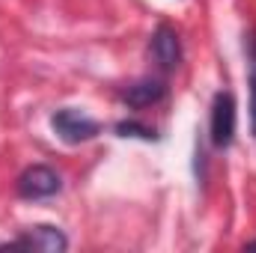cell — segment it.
<instances>
[{
    "mask_svg": "<svg viewBox=\"0 0 256 253\" xmlns=\"http://www.w3.org/2000/svg\"><path fill=\"white\" fill-rule=\"evenodd\" d=\"M51 126L57 131V137L66 140V143H86L98 134V122L90 120L86 114L74 110V108H66V110H57L51 116Z\"/></svg>",
    "mask_w": 256,
    "mask_h": 253,
    "instance_id": "1",
    "label": "cell"
},
{
    "mask_svg": "<svg viewBox=\"0 0 256 253\" xmlns=\"http://www.w3.org/2000/svg\"><path fill=\"white\" fill-rule=\"evenodd\" d=\"M236 137V98L232 92H218L212 104V143L226 149Z\"/></svg>",
    "mask_w": 256,
    "mask_h": 253,
    "instance_id": "2",
    "label": "cell"
},
{
    "mask_svg": "<svg viewBox=\"0 0 256 253\" xmlns=\"http://www.w3.org/2000/svg\"><path fill=\"white\" fill-rule=\"evenodd\" d=\"M57 190H60V176L51 167H42V164L24 170L21 179H18V194L24 200H45V196H54Z\"/></svg>",
    "mask_w": 256,
    "mask_h": 253,
    "instance_id": "3",
    "label": "cell"
},
{
    "mask_svg": "<svg viewBox=\"0 0 256 253\" xmlns=\"http://www.w3.org/2000/svg\"><path fill=\"white\" fill-rule=\"evenodd\" d=\"M152 57L164 68H176L182 63V45H179V36L173 27H158V33L152 36Z\"/></svg>",
    "mask_w": 256,
    "mask_h": 253,
    "instance_id": "4",
    "label": "cell"
},
{
    "mask_svg": "<svg viewBox=\"0 0 256 253\" xmlns=\"http://www.w3.org/2000/svg\"><path fill=\"white\" fill-rule=\"evenodd\" d=\"M15 244H21V248H33V250H45V253H60L68 248V242H66V236L60 230H54V226H33L27 236H21Z\"/></svg>",
    "mask_w": 256,
    "mask_h": 253,
    "instance_id": "5",
    "label": "cell"
},
{
    "mask_svg": "<svg viewBox=\"0 0 256 253\" xmlns=\"http://www.w3.org/2000/svg\"><path fill=\"white\" fill-rule=\"evenodd\" d=\"M122 98L131 108H149V104L164 98V84L161 80H137V84H131L126 90Z\"/></svg>",
    "mask_w": 256,
    "mask_h": 253,
    "instance_id": "6",
    "label": "cell"
},
{
    "mask_svg": "<svg viewBox=\"0 0 256 253\" xmlns=\"http://www.w3.org/2000/svg\"><path fill=\"white\" fill-rule=\"evenodd\" d=\"M248 57H250V120H254V134H256V36H250Z\"/></svg>",
    "mask_w": 256,
    "mask_h": 253,
    "instance_id": "7",
    "label": "cell"
},
{
    "mask_svg": "<svg viewBox=\"0 0 256 253\" xmlns=\"http://www.w3.org/2000/svg\"><path fill=\"white\" fill-rule=\"evenodd\" d=\"M120 137H140V140H155V131L146 126H137V122H120L116 126Z\"/></svg>",
    "mask_w": 256,
    "mask_h": 253,
    "instance_id": "8",
    "label": "cell"
}]
</instances>
